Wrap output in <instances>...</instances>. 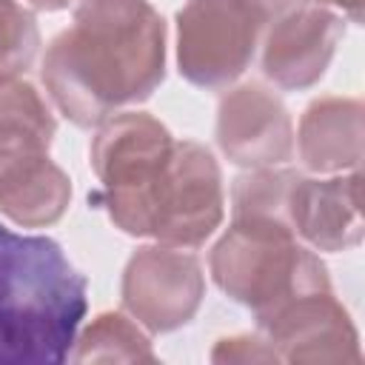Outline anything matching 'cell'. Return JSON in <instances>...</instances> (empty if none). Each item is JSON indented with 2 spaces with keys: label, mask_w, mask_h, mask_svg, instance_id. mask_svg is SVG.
Listing matches in <instances>:
<instances>
[{
  "label": "cell",
  "mask_w": 365,
  "mask_h": 365,
  "mask_svg": "<svg viewBox=\"0 0 365 365\" xmlns=\"http://www.w3.org/2000/svg\"><path fill=\"white\" fill-rule=\"evenodd\" d=\"M40 77L66 120L97 128L160 88L165 23L148 0H77L71 26L43 54Z\"/></svg>",
  "instance_id": "1"
},
{
  "label": "cell",
  "mask_w": 365,
  "mask_h": 365,
  "mask_svg": "<svg viewBox=\"0 0 365 365\" xmlns=\"http://www.w3.org/2000/svg\"><path fill=\"white\" fill-rule=\"evenodd\" d=\"M88 279L60 242L0 225V365H60L86 317Z\"/></svg>",
  "instance_id": "2"
},
{
  "label": "cell",
  "mask_w": 365,
  "mask_h": 365,
  "mask_svg": "<svg viewBox=\"0 0 365 365\" xmlns=\"http://www.w3.org/2000/svg\"><path fill=\"white\" fill-rule=\"evenodd\" d=\"M208 268L222 294L265 317L282 302L328 291L325 262L288 225L259 220H231L228 231L214 242Z\"/></svg>",
  "instance_id": "3"
},
{
  "label": "cell",
  "mask_w": 365,
  "mask_h": 365,
  "mask_svg": "<svg viewBox=\"0 0 365 365\" xmlns=\"http://www.w3.org/2000/svg\"><path fill=\"white\" fill-rule=\"evenodd\" d=\"M171 148V131L145 111H117L97 125L88 157L103 185V205L123 234L148 237L151 194Z\"/></svg>",
  "instance_id": "4"
},
{
  "label": "cell",
  "mask_w": 365,
  "mask_h": 365,
  "mask_svg": "<svg viewBox=\"0 0 365 365\" xmlns=\"http://www.w3.org/2000/svg\"><path fill=\"white\" fill-rule=\"evenodd\" d=\"M262 23L245 0H188L177 11V66L200 88H228L251 66Z\"/></svg>",
  "instance_id": "5"
},
{
  "label": "cell",
  "mask_w": 365,
  "mask_h": 365,
  "mask_svg": "<svg viewBox=\"0 0 365 365\" xmlns=\"http://www.w3.org/2000/svg\"><path fill=\"white\" fill-rule=\"evenodd\" d=\"M225 194L214 154L194 140H174L165 171L151 194L148 237L177 248L202 245L222 222Z\"/></svg>",
  "instance_id": "6"
},
{
  "label": "cell",
  "mask_w": 365,
  "mask_h": 365,
  "mask_svg": "<svg viewBox=\"0 0 365 365\" xmlns=\"http://www.w3.org/2000/svg\"><path fill=\"white\" fill-rule=\"evenodd\" d=\"M123 308L151 334H168L194 319L205 297L200 259L177 245H143L123 271Z\"/></svg>",
  "instance_id": "7"
},
{
  "label": "cell",
  "mask_w": 365,
  "mask_h": 365,
  "mask_svg": "<svg viewBox=\"0 0 365 365\" xmlns=\"http://www.w3.org/2000/svg\"><path fill=\"white\" fill-rule=\"evenodd\" d=\"M279 362H359V334L334 291H311L257 317Z\"/></svg>",
  "instance_id": "8"
},
{
  "label": "cell",
  "mask_w": 365,
  "mask_h": 365,
  "mask_svg": "<svg viewBox=\"0 0 365 365\" xmlns=\"http://www.w3.org/2000/svg\"><path fill=\"white\" fill-rule=\"evenodd\" d=\"M217 145L242 168L288 163L294 157V123L279 94L257 80L228 88L217 106Z\"/></svg>",
  "instance_id": "9"
},
{
  "label": "cell",
  "mask_w": 365,
  "mask_h": 365,
  "mask_svg": "<svg viewBox=\"0 0 365 365\" xmlns=\"http://www.w3.org/2000/svg\"><path fill=\"white\" fill-rule=\"evenodd\" d=\"M345 34L342 17L328 6H302L265 31L262 74L285 91H302L322 80L336 43Z\"/></svg>",
  "instance_id": "10"
},
{
  "label": "cell",
  "mask_w": 365,
  "mask_h": 365,
  "mask_svg": "<svg viewBox=\"0 0 365 365\" xmlns=\"http://www.w3.org/2000/svg\"><path fill=\"white\" fill-rule=\"evenodd\" d=\"M291 228L314 251H348L362 242V174L325 180L299 177L291 200Z\"/></svg>",
  "instance_id": "11"
},
{
  "label": "cell",
  "mask_w": 365,
  "mask_h": 365,
  "mask_svg": "<svg viewBox=\"0 0 365 365\" xmlns=\"http://www.w3.org/2000/svg\"><path fill=\"white\" fill-rule=\"evenodd\" d=\"M365 140V108L356 97H317L299 117L297 151L314 174L359 168Z\"/></svg>",
  "instance_id": "12"
},
{
  "label": "cell",
  "mask_w": 365,
  "mask_h": 365,
  "mask_svg": "<svg viewBox=\"0 0 365 365\" xmlns=\"http://www.w3.org/2000/svg\"><path fill=\"white\" fill-rule=\"evenodd\" d=\"M71 202L68 174L48 154L0 163V214L23 228L54 225Z\"/></svg>",
  "instance_id": "13"
},
{
  "label": "cell",
  "mask_w": 365,
  "mask_h": 365,
  "mask_svg": "<svg viewBox=\"0 0 365 365\" xmlns=\"http://www.w3.org/2000/svg\"><path fill=\"white\" fill-rule=\"evenodd\" d=\"M57 134V120L37 91L20 74L0 77V163L48 154Z\"/></svg>",
  "instance_id": "14"
},
{
  "label": "cell",
  "mask_w": 365,
  "mask_h": 365,
  "mask_svg": "<svg viewBox=\"0 0 365 365\" xmlns=\"http://www.w3.org/2000/svg\"><path fill=\"white\" fill-rule=\"evenodd\" d=\"M71 362H157L148 334L134 317L106 311L74 336L68 351Z\"/></svg>",
  "instance_id": "15"
},
{
  "label": "cell",
  "mask_w": 365,
  "mask_h": 365,
  "mask_svg": "<svg viewBox=\"0 0 365 365\" xmlns=\"http://www.w3.org/2000/svg\"><path fill=\"white\" fill-rule=\"evenodd\" d=\"M299 177L294 168H248L234 180L231 220H259L291 228V200Z\"/></svg>",
  "instance_id": "16"
},
{
  "label": "cell",
  "mask_w": 365,
  "mask_h": 365,
  "mask_svg": "<svg viewBox=\"0 0 365 365\" xmlns=\"http://www.w3.org/2000/svg\"><path fill=\"white\" fill-rule=\"evenodd\" d=\"M40 48L34 14L17 0H0V77L23 74Z\"/></svg>",
  "instance_id": "17"
},
{
  "label": "cell",
  "mask_w": 365,
  "mask_h": 365,
  "mask_svg": "<svg viewBox=\"0 0 365 365\" xmlns=\"http://www.w3.org/2000/svg\"><path fill=\"white\" fill-rule=\"evenodd\" d=\"M211 362H279V356L265 336L237 334V336H225L214 345Z\"/></svg>",
  "instance_id": "18"
},
{
  "label": "cell",
  "mask_w": 365,
  "mask_h": 365,
  "mask_svg": "<svg viewBox=\"0 0 365 365\" xmlns=\"http://www.w3.org/2000/svg\"><path fill=\"white\" fill-rule=\"evenodd\" d=\"M245 3H248V9L257 14V20L262 23V29H268L271 23H277V20L288 17V14H294L297 9L308 6L311 0H245Z\"/></svg>",
  "instance_id": "19"
},
{
  "label": "cell",
  "mask_w": 365,
  "mask_h": 365,
  "mask_svg": "<svg viewBox=\"0 0 365 365\" xmlns=\"http://www.w3.org/2000/svg\"><path fill=\"white\" fill-rule=\"evenodd\" d=\"M362 3H365V0H319V6L336 9V11H342L345 17H351L354 23L362 20Z\"/></svg>",
  "instance_id": "20"
},
{
  "label": "cell",
  "mask_w": 365,
  "mask_h": 365,
  "mask_svg": "<svg viewBox=\"0 0 365 365\" xmlns=\"http://www.w3.org/2000/svg\"><path fill=\"white\" fill-rule=\"evenodd\" d=\"M26 3L31 9H40V11H60V9H68L77 0H26Z\"/></svg>",
  "instance_id": "21"
}]
</instances>
